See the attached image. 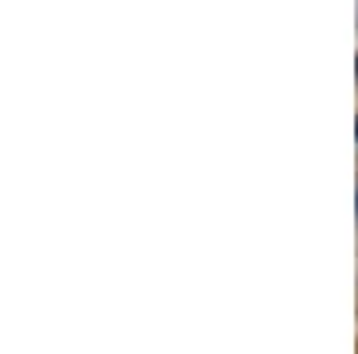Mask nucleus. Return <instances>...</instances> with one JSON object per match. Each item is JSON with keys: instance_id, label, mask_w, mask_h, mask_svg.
I'll use <instances>...</instances> for the list:
<instances>
[{"instance_id": "f257e3e1", "label": "nucleus", "mask_w": 358, "mask_h": 354, "mask_svg": "<svg viewBox=\"0 0 358 354\" xmlns=\"http://www.w3.org/2000/svg\"><path fill=\"white\" fill-rule=\"evenodd\" d=\"M355 204H358V197H355Z\"/></svg>"}]
</instances>
